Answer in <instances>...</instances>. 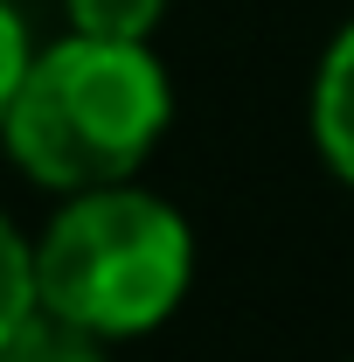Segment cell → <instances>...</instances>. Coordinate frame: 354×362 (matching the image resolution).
I'll use <instances>...</instances> for the list:
<instances>
[{
  "label": "cell",
  "instance_id": "cell-1",
  "mask_svg": "<svg viewBox=\"0 0 354 362\" xmlns=\"http://www.w3.org/2000/svg\"><path fill=\"white\" fill-rule=\"evenodd\" d=\"M174 119V84L153 42L84 35L28 56V77L7 105L0 146L21 175L49 195H77L104 181H133Z\"/></svg>",
  "mask_w": 354,
  "mask_h": 362
},
{
  "label": "cell",
  "instance_id": "cell-2",
  "mask_svg": "<svg viewBox=\"0 0 354 362\" xmlns=\"http://www.w3.org/2000/svg\"><path fill=\"white\" fill-rule=\"evenodd\" d=\"M195 286V230L167 195L139 181H104L63 195L35 237V293L42 307L97 327L104 341L153 334Z\"/></svg>",
  "mask_w": 354,
  "mask_h": 362
},
{
  "label": "cell",
  "instance_id": "cell-3",
  "mask_svg": "<svg viewBox=\"0 0 354 362\" xmlns=\"http://www.w3.org/2000/svg\"><path fill=\"white\" fill-rule=\"evenodd\" d=\"M312 146L334 168V181L354 188V21L326 42L312 70Z\"/></svg>",
  "mask_w": 354,
  "mask_h": 362
},
{
  "label": "cell",
  "instance_id": "cell-4",
  "mask_svg": "<svg viewBox=\"0 0 354 362\" xmlns=\"http://www.w3.org/2000/svg\"><path fill=\"white\" fill-rule=\"evenodd\" d=\"M0 362H111V341L97 327H84V320H70V314L35 300L21 314V327L0 341Z\"/></svg>",
  "mask_w": 354,
  "mask_h": 362
},
{
  "label": "cell",
  "instance_id": "cell-5",
  "mask_svg": "<svg viewBox=\"0 0 354 362\" xmlns=\"http://www.w3.org/2000/svg\"><path fill=\"white\" fill-rule=\"evenodd\" d=\"M35 300H42V293H35V244L0 209V341L21 327V314H28Z\"/></svg>",
  "mask_w": 354,
  "mask_h": 362
},
{
  "label": "cell",
  "instance_id": "cell-6",
  "mask_svg": "<svg viewBox=\"0 0 354 362\" xmlns=\"http://www.w3.org/2000/svg\"><path fill=\"white\" fill-rule=\"evenodd\" d=\"M63 14H70V28H84V35L153 42V28H160L167 0H63Z\"/></svg>",
  "mask_w": 354,
  "mask_h": 362
},
{
  "label": "cell",
  "instance_id": "cell-7",
  "mask_svg": "<svg viewBox=\"0 0 354 362\" xmlns=\"http://www.w3.org/2000/svg\"><path fill=\"white\" fill-rule=\"evenodd\" d=\"M28 21H21V7L14 0H0V126H7V105H14V90L28 77Z\"/></svg>",
  "mask_w": 354,
  "mask_h": 362
}]
</instances>
